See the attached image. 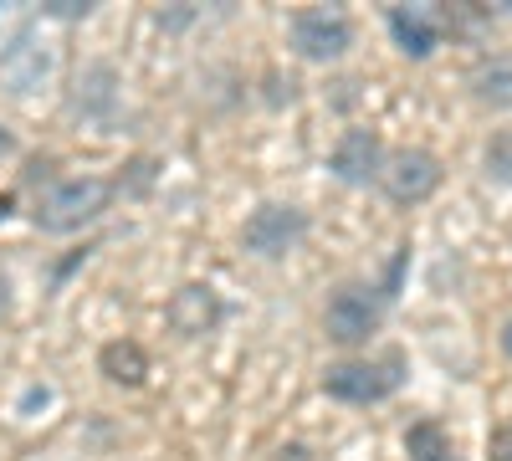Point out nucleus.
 Returning <instances> with one entry per match:
<instances>
[{"mask_svg": "<svg viewBox=\"0 0 512 461\" xmlns=\"http://www.w3.org/2000/svg\"><path fill=\"white\" fill-rule=\"evenodd\" d=\"M384 159H390V154L379 149L374 129H349L344 139H338V149H333V175L344 185H369V180H379Z\"/></svg>", "mask_w": 512, "mask_h": 461, "instance_id": "8", "label": "nucleus"}, {"mask_svg": "<svg viewBox=\"0 0 512 461\" xmlns=\"http://www.w3.org/2000/svg\"><path fill=\"white\" fill-rule=\"evenodd\" d=\"M47 11H52V16H62V21H72V16H88V0H52Z\"/></svg>", "mask_w": 512, "mask_h": 461, "instance_id": "17", "label": "nucleus"}, {"mask_svg": "<svg viewBox=\"0 0 512 461\" xmlns=\"http://www.w3.org/2000/svg\"><path fill=\"white\" fill-rule=\"evenodd\" d=\"M487 170H492L497 180H507V185H512V129H507V134H497V139L487 144Z\"/></svg>", "mask_w": 512, "mask_h": 461, "instance_id": "15", "label": "nucleus"}, {"mask_svg": "<svg viewBox=\"0 0 512 461\" xmlns=\"http://www.w3.org/2000/svg\"><path fill=\"white\" fill-rule=\"evenodd\" d=\"M11 308V282H6V272H0V313Z\"/></svg>", "mask_w": 512, "mask_h": 461, "instance_id": "19", "label": "nucleus"}, {"mask_svg": "<svg viewBox=\"0 0 512 461\" xmlns=\"http://www.w3.org/2000/svg\"><path fill=\"white\" fill-rule=\"evenodd\" d=\"M487 451H492V461H512V421H502V426L492 431Z\"/></svg>", "mask_w": 512, "mask_h": 461, "instance_id": "16", "label": "nucleus"}, {"mask_svg": "<svg viewBox=\"0 0 512 461\" xmlns=\"http://www.w3.org/2000/svg\"><path fill=\"white\" fill-rule=\"evenodd\" d=\"M113 108V67H88L77 77V93H72V113H82V118H103Z\"/></svg>", "mask_w": 512, "mask_h": 461, "instance_id": "12", "label": "nucleus"}, {"mask_svg": "<svg viewBox=\"0 0 512 461\" xmlns=\"http://www.w3.org/2000/svg\"><path fill=\"white\" fill-rule=\"evenodd\" d=\"M323 390H328L333 400H349V405H374V400H384V395L400 390V354L333 364V369L323 374Z\"/></svg>", "mask_w": 512, "mask_h": 461, "instance_id": "2", "label": "nucleus"}, {"mask_svg": "<svg viewBox=\"0 0 512 461\" xmlns=\"http://www.w3.org/2000/svg\"><path fill=\"white\" fill-rule=\"evenodd\" d=\"M323 328H328V339L344 344V349L364 344L369 333L379 328V298H374V287H359V282L338 287L328 313H323Z\"/></svg>", "mask_w": 512, "mask_h": 461, "instance_id": "5", "label": "nucleus"}, {"mask_svg": "<svg viewBox=\"0 0 512 461\" xmlns=\"http://www.w3.org/2000/svg\"><path fill=\"white\" fill-rule=\"evenodd\" d=\"M98 369L108 374L113 385H144V374H149V354L134 344V339H113V344H103V354H98Z\"/></svg>", "mask_w": 512, "mask_h": 461, "instance_id": "11", "label": "nucleus"}, {"mask_svg": "<svg viewBox=\"0 0 512 461\" xmlns=\"http://www.w3.org/2000/svg\"><path fill=\"white\" fill-rule=\"evenodd\" d=\"M405 451H410V461H451V436L436 421H415L405 431Z\"/></svg>", "mask_w": 512, "mask_h": 461, "instance_id": "14", "label": "nucleus"}, {"mask_svg": "<svg viewBox=\"0 0 512 461\" xmlns=\"http://www.w3.org/2000/svg\"><path fill=\"white\" fill-rule=\"evenodd\" d=\"M169 323H175L185 339H200V333H210V328L221 323V298H216V287H205V282L180 287L175 298H169Z\"/></svg>", "mask_w": 512, "mask_h": 461, "instance_id": "9", "label": "nucleus"}, {"mask_svg": "<svg viewBox=\"0 0 512 461\" xmlns=\"http://www.w3.org/2000/svg\"><path fill=\"white\" fill-rule=\"evenodd\" d=\"M47 72H52V57H47V47H36V31L31 26L16 31V41L0 52V82L11 93H36L47 82Z\"/></svg>", "mask_w": 512, "mask_h": 461, "instance_id": "7", "label": "nucleus"}, {"mask_svg": "<svg viewBox=\"0 0 512 461\" xmlns=\"http://www.w3.org/2000/svg\"><path fill=\"white\" fill-rule=\"evenodd\" d=\"M11 211V195H0V216H6Z\"/></svg>", "mask_w": 512, "mask_h": 461, "instance_id": "21", "label": "nucleus"}, {"mask_svg": "<svg viewBox=\"0 0 512 461\" xmlns=\"http://www.w3.org/2000/svg\"><path fill=\"white\" fill-rule=\"evenodd\" d=\"M502 349H507V354H512V318H507V323H502Z\"/></svg>", "mask_w": 512, "mask_h": 461, "instance_id": "20", "label": "nucleus"}, {"mask_svg": "<svg viewBox=\"0 0 512 461\" xmlns=\"http://www.w3.org/2000/svg\"><path fill=\"white\" fill-rule=\"evenodd\" d=\"M354 41V26L338 6H308L292 16V47L308 62H338Z\"/></svg>", "mask_w": 512, "mask_h": 461, "instance_id": "3", "label": "nucleus"}, {"mask_svg": "<svg viewBox=\"0 0 512 461\" xmlns=\"http://www.w3.org/2000/svg\"><path fill=\"white\" fill-rule=\"evenodd\" d=\"M472 88L487 108H512V57H492L472 72Z\"/></svg>", "mask_w": 512, "mask_h": 461, "instance_id": "13", "label": "nucleus"}, {"mask_svg": "<svg viewBox=\"0 0 512 461\" xmlns=\"http://www.w3.org/2000/svg\"><path fill=\"white\" fill-rule=\"evenodd\" d=\"M113 185L98 175H77V180H57L47 195H36V226L41 231H77L103 216Z\"/></svg>", "mask_w": 512, "mask_h": 461, "instance_id": "1", "label": "nucleus"}, {"mask_svg": "<svg viewBox=\"0 0 512 461\" xmlns=\"http://www.w3.org/2000/svg\"><path fill=\"white\" fill-rule=\"evenodd\" d=\"M390 31L405 57H431L441 47V21L431 6H390Z\"/></svg>", "mask_w": 512, "mask_h": 461, "instance_id": "10", "label": "nucleus"}, {"mask_svg": "<svg viewBox=\"0 0 512 461\" xmlns=\"http://www.w3.org/2000/svg\"><path fill=\"white\" fill-rule=\"evenodd\" d=\"M303 236H308V216L297 205H262V211H251V221L241 231L246 251H256V257H282Z\"/></svg>", "mask_w": 512, "mask_h": 461, "instance_id": "6", "label": "nucleus"}, {"mask_svg": "<svg viewBox=\"0 0 512 461\" xmlns=\"http://www.w3.org/2000/svg\"><path fill=\"white\" fill-rule=\"evenodd\" d=\"M277 461H318V456H313L308 446H282V451H277Z\"/></svg>", "mask_w": 512, "mask_h": 461, "instance_id": "18", "label": "nucleus"}, {"mask_svg": "<svg viewBox=\"0 0 512 461\" xmlns=\"http://www.w3.org/2000/svg\"><path fill=\"white\" fill-rule=\"evenodd\" d=\"M379 185L395 205H420L425 195H436L441 185V159L431 149H395L379 170Z\"/></svg>", "mask_w": 512, "mask_h": 461, "instance_id": "4", "label": "nucleus"}]
</instances>
